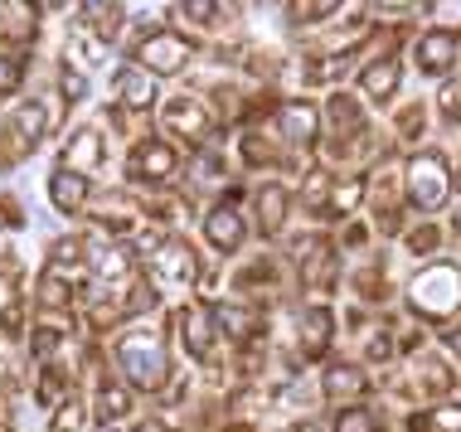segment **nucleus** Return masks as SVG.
<instances>
[{
  "label": "nucleus",
  "instance_id": "f257e3e1",
  "mask_svg": "<svg viewBox=\"0 0 461 432\" xmlns=\"http://www.w3.org/2000/svg\"><path fill=\"white\" fill-rule=\"evenodd\" d=\"M112 364H117L122 384L131 393H160L170 384V350L166 336L156 326H127L117 340H112Z\"/></svg>",
  "mask_w": 461,
  "mask_h": 432
},
{
  "label": "nucleus",
  "instance_id": "f03ea898",
  "mask_svg": "<svg viewBox=\"0 0 461 432\" xmlns=\"http://www.w3.org/2000/svg\"><path fill=\"white\" fill-rule=\"evenodd\" d=\"M408 311H413L418 320H428V326H447L456 311H461V267L456 263H428L422 273L408 282L403 292Z\"/></svg>",
  "mask_w": 461,
  "mask_h": 432
},
{
  "label": "nucleus",
  "instance_id": "7ed1b4c3",
  "mask_svg": "<svg viewBox=\"0 0 461 432\" xmlns=\"http://www.w3.org/2000/svg\"><path fill=\"white\" fill-rule=\"evenodd\" d=\"M136 263L151 287H194L204 277V263H199L194 243H185L180 233H156L151 243L136 248Z\"/></svg>",
  "mask_w": 461,
  "mask_h": 432
},
{
  "label": "nucleus",
  "instance_id": "20e7f679",
  "mask_svg": "<svg viewBox=\"0 0 461 432\" xmlns=\"http://www.w3.org/2000/svg\"><path fill=\"white\" fill-rule=\"evenodd\" d=\"M403 190H408V204L418 209V214H438L447 209L452 200V170H447L442 151H418L413 160L403 166Z\"/></svg>",
  "mask_w": 461,
  "mask_h": 432
},
{
  "label": "nucleus",
  "instance_id": "39448f33",
  "mask_svg": "<svg viewBox=\"0 0 461 432\" xmlns=\"http://www.w3.org/2000/svg\"><path fill=\"white\" fill-rule=\"evenodd\" d=\"M194 54H199V44L190 40V34L170 30V24L146 30L141 40H136V49H131V58H136L146 73H156V78H176V73H185Z\"/></svg>",
  "mask_w": 461,
  "mask_h": 432
},
{
  "label": "nucleus",
  "instance_id": "423d86ee",
  "mask_svg": "<svg viewBox=\"0 0 461 432\" xmlns=\"http://www.w3.org/2000/svg\"><path fill=\"white\" fill-rule=\"evenodd\" d=\"M199 238H204L214 253H243V243H248V214H243V190H239V184H233V190H223L219 200L204 209V219H199Z\"/></svg>",
  "mask_w": 461,
  "mask_h": 432
},
{
  "label": "nucleus",
  "instance_id": "0eeeda50",
  "mask_svg": "<svg viewBox=\"0 0 461 432\" xmlns=\"http://www.w3.org/2000/svg\"><path fill=\"white\" fill-rule=\"evenodd\" d=\"M180 176V151L170 137H141L127 156V180L146 184V190H166Z\"/></svg>",
  "mask_w": 461,
  "mask_h": 432
},
{
  "label": "nucleus",
  "instance_id": "6e6552de",
  "mask_svg": "<svg viewBox=\"0 0 461 432\" xmlns=\"http://www.w3.org/2000/svg\"><path fill=\"white\" fill-rule=\"evenodd\" d=\"M176 336H180V350L190 355L199 369H219V326H214V311L204 302H190L176 311Z\"/></svg>",
  "mask_w": 461,
  "mask_h": 432
},
{
  "label": "nucleus",
  "instance_id": "1a4fd4ad",
  "mask_svg": "<svg viewBox=\"0 0 461 432\" xmlns=\"http://www.w3.org/2000/svg\"><path fill=\"white\" fill-rule=\"evenodd\" d=\"M296 273H302V287L306 292H335L340 282V248L326 238V233H306L296 238Z\"/></svg>",
  "mask_w": 461,
  "mask_h": 432
},
{
  "label": "nucleus",
  "instance_id": "9d476101",
  "mask_svg": "<svg viewBox=\"0 0 461 432\" xmlns=\"http://www.w3.org/2000/svg\"><path fill=\"white\" fill-rule=\"evenodd\" d=\"M88 267H93V282L103 292H127L136 273H141V263H136V248L127 243H88Z\"/></svg>",
  "mask_w": 461,
  "mask_h": 432
},
{
  "label": "nucleus",
  "instance_id": "9b49d317",
  "mask_svg": "<svg viewBox=\"0 0 461 432\" xmlns=\"http://www.w3.org/2000/svg\"><path fill=\"white\" fill-rule=\"evenodd\" d=\"M272 137L282 146H316L321 141V107L311 97H282L272 112Z\"/></svg>",
  "mask_w": 461,
  "mask_h": 432
},
{
  "label": "nucleus",
  "instance_id": "f8f14e48",
  "mask_svg": "<svg viewBox=\"0 0 461 432\" xmlns=\"http://www.w3.org/2000/svg\"><path fill=\"white\" fill-rule=\"evenodd\" d=\"M112 97H117L122 112H156L160 103V78L156 73H146L136 58L112 68Z\"/></svg>",
  "mask_w": 461,
  "mask_h": 432
},
{
  "label": "nucleus",
  "instance_id": "ddd939ff",
  "mask_svg": "<svg viewBox=\"0 0 461 432\" xmlns=\"http://www.w3.org/2000/svg\"><path fill=\"white\" fill-rule=\"evenodd\" d=\"M160 122H166V127L176 131L180 141H190V146L214 141V112H209V103H199L194 93L170 97V103L160 107Z\"/></svg>",
  "mask_w": 461,
  "mask_h": 432
},
{
  "label": "nucleus",
  "instance_id": "4468645a",
  "mask_svg": "<svg viewBox=\"0 0 461 432\" xmlns=\"http://www.w3.org/2000/svg\"><path fill=\"white\" fill-rule=\"evenodd\" d=\"M88 296V282H83L78 273H64V267H49L44 263V273H40V282H34V302H40V311H49V316H64V311H73V306Z\"/></svg>",
  "mask_w": 461,
  "mask_h": 432
},
{
  "label": "nucleus",
  "instance_id": "2eb2a0df",
  "mask_svg": "<svg viewBox=\"0 0 461 432\" xmlns=\"http://www.w3.org/2000/svg\"><path fill=\"white\" fill-rule=\"evenodd\" d=\"M59 166L64 170H78V176H93V170L107 166V137L103 127H73L64 151H59Z\"/></svg>",
  "mask_w": 461,
  "mask_h": 432
},
{
  "label": "nucleus",
  "instance_id": "dca6fc26",
  "mask_svg": "<svg viewBox=\"0 0 461 432\" xmlns=\"http://www.w3.org/2000/svg\"><path fill=\"white\" fill-rule=\"evenodd\" d=\"M44 194H49V204H54L64 219H78V214H88L93 184H88V176H78V170L54 166V170H49V180H44Z\"/></svg>",
  "mask_w": 461,
  "mask_h": 432
},
{
  "label": "nucleus",
  "instance_id": "f3484780",
  "mask_svg": "<svg viewBox=\"0 0 461 432\" xmlns=\"http://www.w3.org/2000/svg\"><path fill=\"white\" fill-rule=\"evenodd\" d=\"M209 311H214L219 336H223V340H233L239 350H248L253 340H263V316H258L248 302H214Z\"/></svg>",
  "mask_w": 461,
  "mask_h": 432
},
{
  "label": "nucleus",
  "instance_id": "a211bd4d",
  "mask_svg": "<svg viewBox=\"0 0 461 432\" xmlns=\"http://www.w3.org/2000/svg\"><path fill=\"white\" fill-rule=\"evenodd\" d=\"M286 219H292V190L277 180H267V184H258L253 190V224L263 238H277V233L286 229Z\"/></svg>",
  "mask_w": 461,
  "mask_h": 432
},
{
  "label": "nucleus",
  "instance_id": "6ab92c4d",
  "mask_svg": "<svg viewBox=\"0 0 461 432\" xmlns=\"http://www.w3.org/2000/svg\"><path fill=\"white\" fill-rule=\"evenodd\" d=\"M321 393L340 409H355V399L369 393V374L355 360H326V374H321Z\"/></svg>",
  "mask_w": 461,
  "mask_h": 432
},
{
  "label": "nucleus",
  "instance_id": "aec40b11",
  "mask_svg": "<svg viewBox=\"0 0 461 432\" xmlns=\"http://www.w3.org/2000/svg\"><path fill=\"white\" fill-rule=\"evenodd\" d=\"M456 44H461V34H452V30H428V34L413 44L418 68L428 73V78H447V73L456 68V54H461Z\"/></svg>",
  "mask_w": 461,
  "mask_h": 432
},
{
  "label": "nucleus",
  "instance_id": "412c9836",
  "mask_svg": "<svg viewBox=\"0 0 461 432\" xmlns=\"http://www.w3.org/2000/svg\"><path fill=\"white\" fill-rule=\"evenodd\" d=\"M398 83H403V64H398V54H379L369 58L365 68H359V88L374 107H389L398 97Z\"/></svg>",
  "mask_w": 461,
  "mask_h": 432
},
{
  "label": "nucleus",
  "instance_id": "4be33fe9",
  "mask_svg": "<svg viewBox=\"0 0 461 432\" xmlns=\"http://www.w3.org/2000/svg\"><path fill=\"white\" fill-rule=\"evenodd\" d=\"M330 336H335V316H330V306H326V302L302 306V320H296V340H302V355H306V360H326Z\"/></svg>",
  "mask_w": 461,
  "mask_h": 432
},
{
  "label": "nucleus",
  "instance_id": "5701e85b",
  "mask_svg": "<svg viewBox=\"0 0 461 432\" xmlns=\"http://www.w3.org/2000/svg\"><path fill=\"white\" fill-rule=\"evenodd\" d=\"M5 122H10V137H15L20 156H30L34 146L49 137V103H44V97H24Z\"/></svg>",
  "mask_w": 461,
  "mask_h": 432
},
{
  "label": "nucleus",
  "instance_id": "b1692460",
  "mask_svg": "<svg viewBox=\"0 0 461 432\" xmlns=\"http://www.w3.org/2000/svg\"><path fill=\"white\" fill-rule=\"evenodd\" d=\"M233 151H239V160L248 170H267V166L282 160V146H277V137H272L267 127H243L239 141H233Z\"/></svg>",
  "mask_w": 461,
  "mask_h": 432
},
{
  "label": "nucleus",
  "instance_id": "393cba45",
  "mask_svg": "<svg viewBox=\"0 0 461 432\" xmlns=\"http://www.w3.org/2000/svg\"><path fill=\"white\" fill-rule=\"evenodd\" d=\"M326 122H330V131H335V141H355V137H365V107H359V97L350 93H330V103H326Z\"/></svg>",
  "mask_w": 461,
  "mask_h": 432
},
{
  "label": "nucleus",
  "instance_id": "a878e982",
  "mask_svg": "<svg viewBox=\"0 0 461 432\" xmlns=\"http://www.w3.org/2000/svg\"><path fill=\"white\" fill-rule=\"evenodd\" d=\"M64 345H68V330L54 326V320H40V326L30 330V360H34V369L64 364Z\"/></svg>",
  "mask_w": 461,
  "mask_h": 432
},
{
  "label": "nucleus",
  "instance_id": "bb28decb",
  "mask_svg": "<svg viewBox=\"0 0 461 432\" xmlns=\"http://www.w3.org/2000/svg\"><path fill=\"white\" fill-rule=\"evenodd\" d=\"M93 219L112 233V243H127L131 233H136V224H141V214H136V209L122 200V194H107V200L93 209Z\"/></svg>",
  "mask_w": 461,
  "mask_h": 432
},
{
  "label": "nucleus",
  "instance_id": "cd10ccee",
  "mask_svg": "<svg viewBox=\"0 0 461 432\" xmlns=\"http://www.w3.org/2000/svg\"><path fill=\"white\" fill-rule=\"evenodd\" d=\"M131 409H136V399H131V389H127V384H112V379H107V384L97 389L93 413H97V423H103V428H112V423H127Z\"/></svg>",
  "mask_w": 461,
  "mask_h": 432
},
{
  "label": "nucleus",
  "instance_id": "c85d7f7f",
  "mask_svg": "<svg viewBox=\"0 0 461 432\" xmlns=\"http://www.w3.org/2000/svg\"><path fill=\"white\" fill-rule=\"evenodd\" d=\"M68 369L64 364H49V369H34V403H40V409H49L54 413L59 403L68 399Z\"/></svg>",
  "mask_w": 461,
  "mask_h": 432
},
{
  "label": "nucleus",
  "instance_id": "c756f323",
  "mask_svg": "<svg viewBox=\"0 0 461 432\" xmlns=\"http://www.w3.org/2000/svg\"><path fill=\"white\" fill-rule=\"evenodd\" d=\"M233 287L239 292H263V287H277V263H272V253H258L248 257V263L233 273Z\"/></svg>",
  "mask_w": 461,
  "mask_h": 432
},
{
  "label": "nucleus",
  "instance_id": "7c9ffc66",
  "mask_svg": "<svg viewBox=\"0 0 461 432\" xmlns=\"http://www.w3.org/2000/svg\"><path fill=\"white\" fill-rule=\"evenodd\" d=\"M229 10L233 5H219V0H185V5H176V15L199 30H219V24H229Z\"/></svg>",
  "mask_w": 461,
  "mask_h": 432
},
{
  "label": "nucleus",
  "instance_id": "2f4dec72",
  "mask_svg": "<svg viewBox=\"0 0 461 432\" xmlns=\"http://www.w3.org/2000/svg\"><path fill=\"white\" fill-rule=\"evenodd\" d=\"M83 423H88V399H83V393H68V399L49 413V432H83Z\"/></svg>",
  "mask_w": 461,
  "mask_h": 432
},
{
  "label": "nucleus",
  "instance_id": "473e14b6",
  "mask_svg": "<svg viewBox=\"0 0 461 432\" xmlns=\"http://www.w3.org/2000/svg\"><path fill=\"white\" fill-rule=\"evenodd\" d=\"M330 184H335V170H326V166H316V170L302 180V209H306V214H321V209H326Z\"/></svg>",
  "mask_w": 461,
  "mask_h": 432
},
{
  "label": "nucleus",
  "instance_id": "72a5a7b5",
  "mask_svg": "<svg viewBox=\"0 0 461 432\" xmlns=\"http://www.w3.org/2000/svg\"><path fill=\"white\" fill-rule=\"evenodd\" d=\"M418 384L428 399H447L452 393V369H447L442 360H432V355H422L418 360Z\"/></svg>",
  "mask_w": 461,
  "mask_h": 432
},
{
  "label": "nucleus",
  "instance_id": "f704fd0d",
  "mask_svg": "<svg viewBox=\"0 0 461 432\" xmlns=\"http://www.w3.org/2000/svg\"><path fill=\"white\" fill-rule=\"evenodd\" d=\"M330 432H389V428H384V418L374 413V409L355 403V409H340V413H335Z\"/></svg>",
  "mask_w": 461,
  "mask_h": 432
},
{
  "label": "nucleus",
  "instance_id": "c9c22d12",
  "mask_svg": "<svg viewBox=\"0 0 461 432\" xmlns=\"http://www.w3.org/2000/svg\"><path fill=\"white\" fill-rule=\"evenodd\" d=\"M59 93H64V103H83V97H88V73L73 68L64 58V64H59Z\"/></svg>",
  "mask_w": 461,
  "mask_h": 432
},
{
  "label": "nucleus",
  "instance_id": "e433bc0d",
  "mask_svg": "<svg viewBox=\"0 0 461 432\" xmlns=\"http://www.w3.org/2000/svg\"><path fill=\"white\" fill-rule=\"evenodd\" d=\"M24 83V54H5L0 49V97H15Z\"/></svg>",
  "mask_w": 461,
  "mask_h": 432
},
{
  "label": "nucleus",
  "instance_id": "4c0bfd02",
  "mask_svg": "<svg viewBox=\"0 0 461 432\" xmlns=\"http://www.w3.org/2000/svg\"><path fill=\"white\" fill-rule=\"evenodd\" d=\"M286 10H292V15H286L292 24H326V20H335L340 5H335V0H316V5H286Z\"/></svg>",
  "mask_w": 461,
  "mask_h": 432
},
{
  "label": "nucleus",
  "instance_id": "58836bf2",
  "mask_svg": "<svg viewBox=\"0 0 461 432\" xmlns=\"http://www.w3.org/2000/svg\"><path fill=\"white\" fill-rule=\"evenodd\" d=\"M438 248H442V229H438V224H418V229H408V253L428 257V253H438Z\"/></svg>",
  "mask_w": 461,
  "mask_h": 432
},
{
  "label": "nucleus",
  "instance_id": "ea45409f",
  "mask_svg": "<svg viewBox=\"0 0 461 432\" xmlns=\"http://www.w3.org/2000/svg\"><path fill=\"white\" fill-rule=\"evenodd\" d=\"M355 296H359V302H384V296H389V287H384V273H379V267H365V273L355 277Z\"/></svg>",
  "mask_w": 461,
  "mask_h": 432
},
{
  "label": "nucleus",
  "instance_id": "a19ab883",
  "mask_svg": "<svg viewBox=\"0 0 461 432\" xmlns=\"http://www.w3.org/2000/svg\"><path fill=\"white\" fill-rule=\"evenodd\" d=\"M438 112H442V122H461V83L456 78H447L442 88H438Z\"/></svg>",
  "mask_w": 461,
  "mask_h": 432
},
{
  "label": "nucleus",
  "instance_id": "79ce46f5",
  "mask_svg": "<svg viewBox=\"0 0 461 432\" xmlns=\"http://www.w3.org/2000/svg\"><path fill=\"white\" fill-rule=\"evenodd\" d=\"M24 229V209L10 190H0V233H20Z\"/></svg>",
  "mask_w": 461,
  "mask_h": 432
},
{
  "label": "nucleus",
  "instance_id": "37998d69",
  "mask_svg": "<svg viewBox=\"0 0 461 432\" xmlns=\"http://www.w3.org/2000/svg\"><path fill=\"white\" fill-rule=\"evenodd\" d=\"M428 428L432 432H461V403H438L428 413Z\"/></svg>",
  "mask_w": 461,
  "mask_h": 432
},
{
  "label": "nucleus",
  "instance_id": "c03bdc74",
  "mask_svg": "<svg viewBox=\"0 0 461 432\" xmlns=\"http://www.w3.org/2000/svg\"><path fill=\"white\" fill-rule=\"evenodd\" d=\"M393 355V336H389V326H379L369 336V345H365V360H374V364H384Z\"/></svg>",
  "mask_w": 461,
  "mask_h": 432
},
{
  "label": "nucleus",
  "instance_id": "a18cd8bd",
  "mask_svg": "<svg viewBox=\"0 0 461 432\" xmlns=\"http://www.w3.org/2000/svg\"><path fill=\"white\" fill-rule=\"evenodd\" d=\"M223 176H229V170H223V156H214V151H204V156H199V184H219Z\"/></svg>",
  "mask_w": 461,
  "mask_h": 432
},
{
  "label": "nucleus",
  "instance_id": "49530a36",
  "mask_svg": "<svg viewBox=\"0 0 461 432\" xmlns=\"http://www.w3.org/2000/svg\"><path fill=\"white\" fill-rule=\"evenodd\" d=\"M398 137H403V141H418L422 137V107L418 103L403 107V117H398Z\"/></svg>",
  "mask_w": 461,
  "mask_h": 432
},
{
  "label": "nucleus",
  "instance_id": "de8ad7c7",
  "mask_svg": "<svg viewBox=\"0 0 461 432\" xmlns=\"http://www.w3.org/2000/svg\"><path fill=\"white\" fill-rule=\"evenodd\" d=\"M365 238H369L365 224H345V248H365Z\"/></svg>",
  "mask_w": 461,
  "mask_h": 432
},
{
  "label": "nucleus",
  "instance_id": "09e8293b",
  "mask_svg": "<svg viewBox=\"0 0 461 432\" xmlns=\"http://www.w3.org/2000/svg\"><path fill=\"white\" fill-rule=\"evenodd\" d=\"M447 350L461 360V326H447Z\"/></svg>",
  "mask_w": 461,
  "mask_h": 432
},
{
  "label": "nucleus",
  "instance_id": "8fccbe9b",
  "mask_svg": "<svg viewBox=\"0 0 461 432\" xmlns=\"http://www.w3.org/2000/svg\"><path fill=\"white\" fill-rule=\"evenodd\" d=\"M136 432H170V423H166V418H146V423L136 428Z\"/></svg>",
  "mask_w": 461,
  "mask_h": 432
},
{
  "label": "nucleus",
  "instance_id": "3c124183",
  "mask_svg": "<svg viewBox=\"0 0 461 432\" xmlns=\"http://www.w3.org/2000/svg\"><path fill=\"white\" fill-rule=\"evenodd\" d=\"M214 432H253V423H243V418H239V423H219Z\"/></svg>",
  "mask_w": 461,
  "mask_h": 432
},
{
  "label": "nucleus",
  "instance_id": "603ef678",
  "mask_svg": "<svg viewBox=\"0 0 461 432\" xmlns=\"http://www.w3.org/2000/svg\"><path fill=\"white\" fill-rule=\"evenodd\" d=\"M5 34H10V15L0 10V44H5Z\"/></svg>",
  "mask_w": 461,
  "mask_h": 432
},
{
  "label": "nucleus",
  "instance_id": "864d4df0",
  "mask_svg": "<svg viewBox=\"0 0 461 432\" xmlns=\"http://www.w3.org/2000/svg\"><path fill=\"white\" fill-rule=\"evenodd\" d=\"M456 233H461V209H456Z\"/></svg>",
  "mask_w": 461,
  "mask_h": 432
},
{
  "label": "nucleus",
  "instance_id": "5fc2aeb1",
  "mask_svg": "<svg viewBox=\"0 0 461 432\" xmlns=\"http://www.w3.org/2000/svg\"><path fill=\"white\" fill-rule=\"evenodd\" d=\"M456 180H461V170H456Z\"/></svg>",
  "mask_w": 461,
  "mask_h": 432
}]
</instances>
